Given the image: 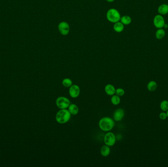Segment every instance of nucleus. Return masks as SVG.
Masks as SVG:
<instances>
[{
    "label": "nucleus",
    "instance_id": "f257e3e1",
    "mask_svg": "<svg viewBox=\"0 0 168 167\" xmlns=\"http://www.w3.org/2000/svg\"><path fill=\"white\" fill-rule=\"evenodd\" d=\"M99 127L102 131L108 132L111 130L115 126V122L112 118L104 117L101 118L98 123Z\"/></svg>",
    "mask_w": 168,
    "mask_h": 167
},
{
    "label": "nucleus",
    "instance_id": "f03ea898",
    "mask_svg": "<svg viewBox=\"0 0 168 167\" xmlns=\"http://www.w3.org/2000/svg\"><path fill=\"white\" fill-rule=\"evenodd\" d=\"M71 114L67 109H60L56 115V121L60 124L68 123L71 118Z\"/></svg>",
    "mask_w": 168,
    "mask_h": 167
},
{
    "label": "nucleus",
    "instance_id": "7ed1b4c3",
    "mask_svg": "<svg viewBox=\"0 0 168 167\" xmlns=\"http://www.w3.org/2000/svg\"><path fill=\"white\" fill-rule=\"evenodd\" d=\"M107 19L112 23H116L120 20V15L119 12L114 8L109 10L107 12Z\"/></svg>",
    "mask_w": 168,
    "mask_h": 167
},
{
    "label": "nucleus",
    "instance_id": "20e7f679",
    "mask_svg": "<svg viewBox=\"0 0 168 167\" xmlns=\"http://www.w3.org/2000/svg\"><path fill=\"white\" fill-rule=\"evenodd\" d=\"M70 103V100L68 98L64 96L58 97L56 100V105L60 109H67Z\"/></svg>",
    "mask_w": 168,
    "mask_h": 167
},
{
    "label": "nucleus",
    "instance_id": "39448f33",
    "mask_svg": "<svg viewBox=\"0 0 168 167\" xmlns=\"http://www.w3.org/2000/svg\"><path fill=\"white\" fill-rule=\"evenodd\" d=\"M104 142L107 146L109 147L114 146L116 142V136L113 133L108 131L104 136Z\"/></svg>",
    "mask_w": 168,
    "mask_h": 167
},
{
    "label": "nucleus",
    "instance_id": "423d86ee",
    "mask_svg": "<svg viewBox=\"0 0 168 167\" xmlns=\"http://www.w3.org/2000/svg\"><path fill=\"white\" fill-rule=\"evenodd\" d=\"M153 25L157 29L163 28L165 25V19L162 15L158 14L153 18Z\"/></svg>",
    "mask_w": 168,
    "mask_h": 167
},
{
    "label": "nucleus",
    "instance_id": "0eeeda50",
    "mask_svg": "<svg viewBox=\"0 0 168 167\" xmlns=\"http://www.w3.org/2000/svg\"><path fill=\"white\" fill-rule=\"evenodd\" d=\"M80 88L76 84H72L69 87V94L70 96L72 98H77L80 94Z\"/></svg>",
    "mask_w": 168,
    "mask_h": 167
},
{
    "label": "nucleus",
    "instance_id": "6e6552de",
    "mask_svg": "<svg viewBox=\"0 0 168 167\" xmlns=\"http://www.w3.org/2000/svg\"><path fill=\"white\" fill-rule=\"evenodd\" d=\"M58 28L59 32L63 35H66L69 33L70 30L69 26L68 24L66 22H62L59 23Z\"/></svg>",
    "mask_w": 168,
    "mask_h": 167
},
{
    "label": "nucleus",
    "instance_id": "1a4fd4ad",
    "mask_svg": "<svg viewBox=\"0 0 168 167\" xmlns=\"http://www.w3.org/2000/svg\"><path fill=\"white\" fill-rule=\"evenodd\" d=\"M124 116V111L122 108H119L114 112L113 117L115 121H120Z\"/></svg>",
    "mask_w": 168,
    "mask_h": 167
},
{
    "label": "nucleus",
    "instance_id": "9d476101",
    "mask_svg": "<svg viewBox=\"0 0 168 167\" xmlns=\"http://www.w3.org/2000/svg\"><path fill=\"white\" fill-rule=\"evenodd\" d=\"M115 87L111 84H108L105 87V92L106 94L109 96H113L115 95Z\"/></svg>",
    "mask_w": 168,
    "mask_h": 167
},
{
    "label": "nucleus",
    "instance_id": "9b49d317",
    "mask_svg": "<svg viewBox=\"0 0 168 167\" xmlns=\"http://www.w3.org/2000/svg\"><path fill=\"white\" fill-rule=\"evenodd\" d=\"M158 12L161 15H166L168 13V5L163 3L159 5L158 8Z\"/></svg>",
    "mask_w": 168,
    "mask_h": 167
},
{
    "label": "nucleus",
    "instance_id": "f8f14e48",
    "mask_svg": "<svg viewBox=\"0 0 168 167\" xmlns=\"http://www.w3.org/2000/svg\"><path fill=\"white\" fill-rule=\"evenodd\" d=\"M68 110L71 115H76L79 112V108L77 105L74 103H70L68 107Z\"/></svg>",
    "mask_w": 168,
    "mask_h": 167
},
{
    "label": "nucleus",
    "instance_id": "ddd939ff",
    "mask_svg": "<svg viewBox=\"0 0 168 167\" xmlns=\"http://www.w3.org/2000/svg\"><path fill=\"white\" fill-rule=\"evenodd\" d=\"M111 149L109 146L104 145L102 146L100 149V153L101 155L103 157H107L110 153Z\"/></svg>",
    "mask_w": 168,
    "mask_h": 167
},
{
    "label": "nucleus",
    "instance_id": "4468645a",
    "mask_svg": "<svg viewBox=\"0 0 168 167\" xmlns=\"http://www.w3.org/2000/svg\"><path fill=\"white\" fill-rule=\"evenodd\" d=\"M166 35L165 30L163 28L158 29L155 33V37L158 40L162 39Z\"/></svg>",
    "mask_w": 168,
    "mask_h": 167
},
{
    "label": "nucleus",
    "instance_id": "2eb2a0df",
    "mask_svg": "<svg viewBox=\"0 0 168 167\" xmlns=\"http://www.w3.org/2000/svg\"><path fill=\"white\" fill-rule=\"evenodd\" d=\"M114 29L115 31L117 33H120L123 31L124 29V25L122 22H117L114 25Z\"/></svg>",
    "mask_w": 168,
    "mask_h": 167
},
{
    "label": "nucleus",
    "instance_id": "dca6fc26",
    "mask_svg": "<svg viewBox=\"0 0 168 167\" xmlns=\"http://www.w3.org/2000/svg\"><path fill=\"white\" fill-rule=\"evenodd\" d=\"M157 87V84L156 82L152 80L150 81L147 85V88L151 92L155 91Z\"/></svg>",
    "mask_w": 168,
    "mask_h": 167
},
{
    "label": "nucleus",
    "instance_id": "f3484780",
    "mask_svg": "<svg viewBox=\"0 0 168 167\" xmlns=\"http://www.w3.org/2000/svg\"><path fill=\"white\" fill-rule=\"evenodd\" d=\"M121 22L124 25H128L131 23L132 20L130 16L128 15H124L120 18Z\"/></svg>",
    "mask_w": 168,
    "mask_h": 167
},
{
    "label": "nucleus",
    "instance_id": "a211bd4d",
    "mask_svg": "<svg viewBox=\"0 0 168 167\" xmlns=\"http://www.w3.org/2000/svg\"><path fill=\"white\" fill-rule=\"evenodd\" d=\"M111 103L113 105H117L120 103V97H119L117 95H113L111 99Z\"/></svg>",
    "mask_w": 168,
    "mask_h": 167
},
{
    "label": "nucleus",
    "instance_id": "6ab92c4d",
    "mask_svg": "<svg viewBox=\"0 0 168 167\" xmlns=\"http://www.w3.org/2000/svg\"><path fill=\"white\" fill-rule=\"evenodd\" d=\"M62 84L64 87L68 88L72 85V81L70 79L66 78V79H63V81H62Z\"/></svg>",
    "mask_w": 168,
    "mask_h": 167
},
{
    "label": "nucleus",
    "instance_id": "aec40b11",
    "mask_svg": "<svg viewBox=\"0 0 168 167\" xmlns=\"http://www.w3.org/2000/svg\"><path fill=\"white\" fill-rule=\"evenodd\" d=\"M160 108L163 111H167L168 110V101L164 100L160 103Z\"/></svg>",
    "mask_w": 168,
    "mask_h": 167
},
{
    "label": "nucleus",
    "instance_id": "412c9836",
    "mask_svg": "<svg viewBox=\"0 0 168 167\" xmlns=\"http://www.w3.org/2000/svg\"><path fill=\"white\" fill-rule=\"evenodd\" d=\"M115 95H117L119 97H122L124 95L125 91L124 89L119 88L115 90Z\"/></svg>",
    "mask_w": 168,
    "mask_h": 167
},
{
    "label": "nucleus",
    "instance_id": "4be33fe9",
    "mask_svg": "<svg viewBox=\"0 0 168 167\" xmlns=\"http://www.w3.org/2000/svg\"><path fill=\"white\" fill-rule=\"evenodd\" d=\"M159 118L162 120H165V119H166V118H167V113H165V112L160 113L159 114Z\"/></svg>",
    "mask_w": 168,
    "mask_h": 167
},
{
    "label": "nucleus",
    "instance_id": "5701e85b",
    "mask_svg": "<svg viewBox=\"0 0 168 167\" xmlns=\"http://www.w3.org/2000/svg\"><path fill=\"white\" fill-rule=\"evenodd\" d=\"M107 1H108V2H113V1H114V0H107Z\"/></svg>",
    "mask_w": 168,
    "mask_h": 167
},
{
    "label": "nucleus",
    "instance_id": "b1692460",
    "mask_svg": "<svg viewBox=\"0 0 168 167\" xmlns=\"http://www.w3.org/2000/svg\"><path fill=\"white\" fill-rule=\"evenodd\" d=\"M167 117H168V110L167 111Z\"/></svg>",
    "mask_w": 168,
    "mask_h": 167
}]
</instances>
